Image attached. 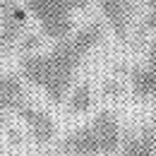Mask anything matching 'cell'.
I'll use <instances>...</instances> for the list:
<instances>
[{
  "label": "cell",
  "instance_id": "cell-12",
  "mask_svg": "<svg viewBox=\"0 0 156 156\" xmlns=\"http://www.w3.org/2000/svg\"><path fill=\"white\" fill-rule=\"evenodd\" d=\"M156 31V0H147V15H144V22H142V36L144 34H151Z\"/></svg>",
  "mask_w": 156,
  "mask_h": 156
},
{
  "label": "cell",
  "instance_id": "cell-13",
  "mask_svg": "<svg viewBox=\"0 0 156 156\" xmlns=\"http://www.w3.org/2000/svg\"><path fill=\"white\" fill-rule=\"evenodd\" d=\"M144 67L151 70L156 75V39L151 41V46H149V51H147V62H144Z\"/></svg>",
  "mask_w": 156,
  "mask_h": 156
},
{
  "label": "cell",
  "instance_id": "cell-16",
  "mask_svg": "<svg viewBox=\"0 0 156 156\" xmlns=\"http://www.w3.org/2000/svg\"><path fill=\"white\" fill-rule=\"evenodd\" d=\"M5 125H7V120H5V113H0V132L5 130Z\"/></svg>",
  "mask_w": 156,
  "mask_h": 156
},
{
  "label": "cell",
  "instance_id": "cell-9",
  "mask_svg": "<svg viewBox=\"0 0 156 156\" xmlns=\"http://www.w3.org/2000/svg\"><path fill=\"white\" fill-rule=\"evenodd\" d=\"M130 89L137 98L156 103V75L151 70H147L144 65H139L130 72Z\"/></svg>",
  "mask_w": 156,
  "mask_h": 156
},
{
  "label": "cell",
  "instance_id": "cell-11",
  "mask_svg": "<svg viewBox=\"0 0 156 156\" xmlns=\"http://www.w3.org/2000/svg\"><path fill=\"white\" fill-rule=\"evenodd\" d=\"M41 43H43V34H36V31H24V36L20 39L17 48L22 51V55H31V53H39Z\"/></svg>",
  "mask_w": 156,
  "mask_h": 156
},
{
  "label": "cell",
  "instance_id": "cell-1",
  "mask_svg": "<svg viewBox=\"0 0 156 156\" xmlns=\"http://www.w3.org/2000/svg\"><path fill=\"white\" fill-rule=\"evenodd\" d=\"M101 39H103V22H89L75 29V34L67 36L65 41H58L51 51L22 55V79L43 89L46 98L58 106L67 98L70 89L75 87L79 65L91 53V48L101 43Z\"/></svg>",
  "mask_w": 156,
  "mask_h": 156
},
{
  "label": "cell",
  "instance_id": "cell-8",
  "mask_svg": "<svg viewBox=\"0 0 156 156\" xmlns=\"http://www.w3.org/2000/svg\"><path fill=\"white\" fill-rule=\"evenodd\" d=\"M115 156H156V132H154V127H144V130H139L135 135H130L120 144Z\"/></svg>",
  "mask_w": 156,
  "mask_h": 156
},
{
  "label": "cell",
  "instance_id": "cell-17",
  "mask_svg": "<svg viewBox=\"0 0 156 156\" xmlns=\"http://www.w3.org/2000/svg\"><path fill=\"white\" fill-rule=\"evenodd\" d=\"M43 156H65V154H58V151H55V154H43Z\"/></svg>",
  "mask_w": 156,
  "mask_h": 156
},
{
  "label": "cell",
  "instance_id": "cell-18",
  "mask_svg": "<svg viewBox=\"0 0 156 156\" xmlns=\"http://www.w3.org/2000/svg\"><path fill=\"white\" fill-rule=\"evenodd\" d=\"M151 127H154V130H156V118H154V120H151Z\"/></svg>",
  "mask_w": 156,
  "mask_h": 156
},
{
  "label": "cell",
  "instance_id": "cell-7",
  "mask_svg": "<svg viewBox=\"0 0 156 156\" xmlns=\"http://www.w3.org/2000/svg\"><path fill=\"white\" fill-rule=\"evenodd\" d=\"M24 103H29V96L22 77L12 72H0V113H7V111L17 113Z\"/></svg>",
  "mask_w": 156,
  "mask_h": 156
},
{
  "label": "cell",
  "instance_id": "cell-15",
  "mask_svg": "<svg viewBox=\"0 0 156 156\" xmlns=\"http://www.w3.org/2000/svg\"><path fill=\"white\" fill-rule=\"evenodd\" d=\"M7 132H10V142H12V144H17V142H22V135L17 132V130H15V127H10Z\"/></svg>",
  "mask_w": 156,
  "mask_h": 156
},
{
  "label": "cell",
  "instance_id": "cell-4",
  "mask_svg": "<svg viewBox=\"0 0 156 156\" xmlns=\"http://www.w3.org/2000/svg\"><path fill=\"white\" fill-rule=\"evenodd\" d=\"M0 48L12 51L20 39L24 36V24H27V10L22 7L17 0H0Z\"/></svg>",
  "mask_w": 156,
  "mask_h": 156
},
{
  "label": "cell",
  "instance_id": "cell-5",
  "mask_svg": "<svg viewBox=\"0 0 156 156\" xmlns=\"http://www.w3.org/2000/svg\"><path fill=\"white\" fill-rule=\"evenodd\" d=\"M17 115H20V120L24 122L29 137L36 144H51L55 139L58 125H55V120L51 118L48 111H43V108L34 106V103H24L20 111H17Z\"/></svg>",
  "mask_w": 156,
  "mask_h": 156
},
{
  "label": "cell",
  "instance_id": "cell-10",
  "mask_svg": "<svg viewBox=\"0 0 156 156\" xmlns=\"http://www.w3.org/2000/svg\"><path fill=\"white\" fill-rule=\"evenodd\" d=\"M94 106V91L89 82H79L67 94V113L70 115H82Z\"/></svg>",
  "mask_w": 156,
  "mask_h": 156
},
{
  "label": "cell",
  "instance_id": "cell-14",
  "mask_svg": "<svg viewBox=\"0 0 156 156\" xmlns=\"http://www.w3.org/2000/svg\"><path fill=\"white\" fill-rule=\"evenodd\" d=\"M106 94H108V96H113V94H115V96H118V94H120V84H118V82H115V84H113V82H108V84H106Z\"/></svg>",
  "mask_w": 156,
  "mask_h": 156
},
{
  "label": "cell",
  "instance_id": "cell-2",
  "mask_svg": "<svg viewBox=\"0 0 156 156\" xmlns=\"http://www.w3.org/2000/svg\"><path fill=\"white\" fill-rule=\"evenodd\" d=\"M120 149V120L111 108L98 111L87 125L60 139L65 156H111Z\"/></svg>",
  "mask_w": 156,
  "mask_h": 156
},
{
  "label": "cell",
  "instance_id": "cell-6",
  "mask_svg": "<svg viewBox=\"0 0 156 156\" xmlns=\"http://www.w3.org/2000/svg\"><path fill=\"white\" fill-rule=\"evenodd\" d=\"M101 7L103 22L111 27V31L115 34L120 41L127 39L130 27L135 20V7L139 0H96Z\"/></svg>",
  "mask_w": 156,
  "mask_h": 156
},
{
  "label": "cell",
  "instance_id": "cell-3",
  "mask_svg": "<svg viewBox=\"0 0 156 156\" xmlns=\"http://www.w3.org/2000/svg\"><path fill=\"white\" fill-rule=\"evenodd\" d=\"M87 7L89 0H24V10L39 22L41 34L55 43L75 34V12Z\"/></svg>",
  "mask_w": 156,
  "mask_h": 156
}]
</instances>
